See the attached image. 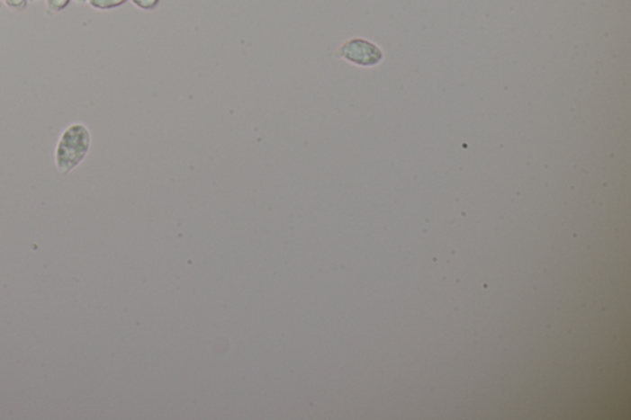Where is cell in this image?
Instances as JSON below:
<instances>
[{
	"label": "cell",
	"instance_id": "obj_1",
	"mask_svg": "<svg viewBox=\"0 0 631 420\" xmlns=\"http://www.w3.org/2000/svg\"><path fill=\"white\" fill-rule=\"evenodd\" d=\"M90 147H92V133L85 123L75 122L67 126L56 145L57 172L61 175H67L78 168L89 155Z\"/></svg>",
	"mask_w": 631,
	"mask_h": 420
},
{
	"label": "cell",
	"instance_id": "obj_4",
	"mask_svg": "<svg viewBox=\"0 0 631 420\" xmlns=\"http://www.w3.org/2000/svg\"><path fill=\"white\" fill-rule=\"evenodd\" d=\"M46 8L52 13H61L69 5L72 0H45Z\"/></svg>",
	"mask_w": 631,
	"mask_h": 420
},
{
	"label": "cell",
	"instance_id": "obj_6",
	"mask_svg": "<svg viewBox=\"0 0 631 420\" xmlns=\"http://www.w3.org/2000/svg\"><path fill=\"white\" fill-rule=\"evenodd\" d=\"M3 4L8 6L9 9L18 10L23 12L29 4V0H2Z\"/></svg>",
	"mask_w": 631,
	"mask_h": 420
},
{
	"label": "cell",
	"instance_id": "obj_9",
	"mask_svg": "<svg viewBox=\"0 0 631 420\" xmlns=\"http://www.w3.org/2000/svg\"><path fill=\"white\" fill-rule=\"evenodd\" d=\"M0 6H2V0H0Z\"/></svg>",
	"mask_w": 631,
	"mask_h": 420
},
{
	"label": "cell",
	"instance_id": "obj_8",
	"mask_svg": "<svg viewBox=\"0 0 631 420\" xmlns=\"http://www.w3.org/2000/svg\"><path fill=\"white\" fill-rule=\"evenodd\" d=\"M29 2H36V0H29Z\"/></svg>",
	"mask_w": 631,
	"mask_h": 420
},
{
	"label": "cell",
	"instance_id": "obj_5",
	"mask_svg": "<svg viewBox=\"0 0 631 420\" xmlns=\"http://www.w3.org/2000/svg\"><path fill=\"white\" fill-rule=\"evenodd\" d=\"M131 2L136 8L145 10V12H151V10L157 9L160 0H131Z\"/></svg>",
	"mask_w": 631,
	"mask_h": 420
},
{
	"label": "cell",
	"instance_id": "obj_2",
	"mask_svg": "<svg viewBox=\"0 0 631 420\" xmlns=\"http://www.w3.org/2000/svg\"><path fill=\"white\" fill-rule=\"evenodd\" d=\"M338 56L350 65L358 67H375L383 61V53L379 46L365 39L354 38L347 40L338 49Z\"/></svg>",
	"mask_w": 631,
	"mask_h": 420
},
{
	"label": "cell",
	"instance_id": "obj_3",
	"mask_svg": "<svg viewBox=\"0 0 631 420\" xmlns=\"http://www.w3.org/2000/svg\"><path fill=\"white\" fill-rule=\"evenodd\" d=\"M128 2L129 0H88V4L93 9L105 12V10L120 8V6L125 5Z\"/></svg>",
	"mask_w": 631,
	"mask_h": 420
},
{
	"label": "cell",
	"instance_id": "obj_7",
	"mask_svg": "<svg viewBox=\"0 0 631 420\" xmlns=\"http://www.w3.org/2000/svg\"><path fill=\"white\" fill-rule=\"evenodd\" d=\"M76 3H78V4H86V3H88V0H75Z\"/></svg>",
	"mask_w": 631,
	"mask_h": 420
}]
</instances>
